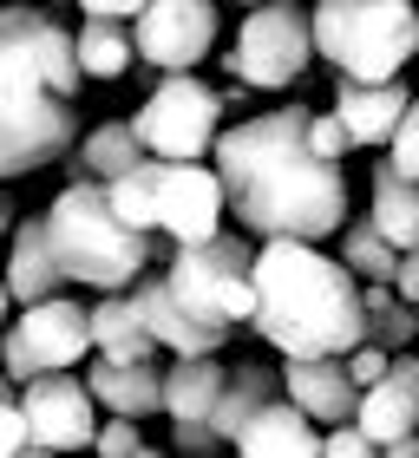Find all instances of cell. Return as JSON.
Here are the masks:
<instances>
[{
	"label": "cell",
	"instance_id": "cell-23",
	"mask_svg": "<svg viewBox=\"0 0 419 458\" xmlns=\"http://www.w3.org/2000/svg\"><path fill=\"white\" fill-rule=\"evenodd\" d=\"M367 216L381 223V236H387L393 249H419V183L400 177L387 157L373 164V210H367Z\"/></svg>",
	"mask_w": 419,
	"mask_h": 458
},
{
	"label": "cell",
	"instance_id": "cell-14",
	"mask_svg": "<svg viewBox=\"0 0 419 458\" xmlns=\"http://www.w3.org/2000/svg\"><path fill=\"white\" fill-rule=\"evenodd\" d=\"M282 393L314 426L354 420V406H361V380L347 373L341 353H295V360H282Z\"/></svg>",
	"mask_w": 419,
	"mask_h": 458
},
{
	"label": "cell",
	"instance_id": "cell-29",
	"mask_svg": "<svg viewBox=\"0 0 419 458\" xmlns=\"http://www.w3.org/2000/svg\"><path fill=\"white\" fill-rule=\"evenodd\" d=\"M381 157H387L400 177H413V183H419V92L406 98V112H400V124H393V138L381 144Z\"/></svg>",
	"mask_w": 419,
	"mask_h": 458
},
{
	"label": "cell",
	"instance_id": "cell-13",
	"mask_svg": "<svg viewBox=\"0 0 419 458\" xmlns=\"http://www.w3.org/2000/svg\"><path fill=\"white\" fill-rule=\"evenodd\" d=\"M354 420H361V432L373 445H393V439H406V432H419V347H400L381 380L361 386Z\"/></svg>",
	"mask_w": 419,
	"mask_h": 458
},
{
	"label": "cell",
	"instance_id": "cell-19",
	"mask_svg": "<svg viewBox=\"0 0 419 458\" xmlns=\"http://www.w3.org/2000/svg\"><path fill=\"white\" fill-rule=\"evenodd\" d=\"M7 295H13V308H27V301H39V295H59L66 288V268H59V256H53V236H47V216H20L13 223V249H7Z\"/></svg>",
	"mask_w": 419,
	"mask_h": 458
},
{
	"label": "cell",
	"instance_id": "cell-17",
	"mask_svg": "<svg viewBox=\"0 0 419 458\" xmlns=\"http://www.w3.org/2000/svg\"><path fill=\"white\" fill-rule=\"evenodd\" d=\"M406 98L413 92L400 86V79H347L341 72V86H334V112H341L354 151H381V144L393 138V124H400V112H406Z\"/></svg>",
	"mask_w": 419,
	"mask_h": 458
},
{
	"label": "cell",
	"instance_id": "cell-31",
	"mask_svg": "<svg viewBox=\"0 0 419 458\" xmlns=\"http://www.w3.org/2000/svg\"><path fill=\"white\" fill-rule=\"evenodd\" d=\"M308 144H314L321 157H334V164H341V157L354 151V138H347L341 112H308Z\"/></svg>",
	"mask_w": 419,
	"mask_h": 458
},
{
	"label": "cell",
	"instance_id": "cell-26",
	"mask_svg": "<svg viewBox=\"0 0 419 458\" xmlns=\"http://www.w3.org/2000/svg\"><path fill=\"white\" fill-rule=\"evenodd\" d=\"M361 308H367V341H381L387 353L419 341V308L393 295V282H361Z\"/></svg>",
	"mask_w": 419,
	"mask_h": 458
},
{
	"label": "cell",
	"instance_id": "cell-18",
	"mask_svg": "<svg viewBox=\"0 0 419 458\" xmlns=\"http://www.w3.org/2000/svg\"><path fill=\"white\" fill-rule=\"evenodd\" d=\"M86 386H92L98 412H124V420L164 412V367L158 360H105V353H92Z\"/></svg>",
	"mask_w": 419,
	"mask_h": 458
},
{
	"label": "cell",
	"instance_id": "cell-4",
	"mask_svg": "<svg viewBox=\"0 0 419 458\" xmlns=\"http://www.w3.org/2000/svg\"><path fill=\"white\" fill-rule=\"evenodd\" d=\"M47 236H53V256L66 268V282H86L92 295L132 288L144 268L164 256V242H171L164 229H132L124 223L98 177H79V183H66V191L53 197Z\"/></svg>",
	"mask_w": 419,
	"mask_h": 458
},
{
	"label": "cell",
	"instance_id": "cell-5",
	"mask_svg": "<svg viewBox=\"0 0 419 458\" xmlns=\"http://www.w3.org/2000/svg\"><path fill=\"white\" fill-rule=\"evenodd\" d=\"M308 33H314V59H328L347 79H400L419 59L413 0H314Z\"/></svg>",
	"mask_w": 419,
	"mask_h": 458
},
{
	"label": "cell",
	"instance_id": "cell-36",
	"mask_svg": "<svg viewBox=\"0 0 419 458\" xmlns=\"http://www.w3.org/2000/svg\"><path fill=\"white\" fill-rule=\"evenodd\" d=\"M393 295H406L419 308V249H400V268H393Z\"/></svg>",
	"mask_w": 419,
	"mask_h": 458
},
{
	"label": "cell",
	"instance_id": "cell-28",
	"mask_svg": "<svg viewBox=\"0 0 419 458\" xmlns=\"http://www.w3.org/2000/svg\"><path fill=\"white\" fill-rule=\"evenodd\" d=\"M341 262H347L361 282H393L400 249L381 236V223H373V216H361V223H341Z\"/></svg>",
	"mask_w": 419,
	"mask_h": 458
},
{
	"label": "cell",
	"instance_id": "cell-25",
	"mask_svg": "<svg viewBox=\"0 0 419 458\" xmlns=\"http://www.w3.org/2000/svg\"><path fill=\"white\" fill-rule=\"evenodd\" d=\"M138 157H144V144H138V124H132V118H105V124H92V131L79 138V151H73V171L105 183V177L132 171Z\"/></svg>",
	"mask_w": 419,
	"mask_h": 458
},
{
	"label": "cell",
	"instance_id": "cell-15",
	"mask_svg": "<svg viewBox=\"0 0 419 458\" xmlns=\"http://www.w3.org/2000/svg\"><path fill=\"white\" fill-rule=\"evenodd\" d=\"M132 295H138V315H144V327H151V341H158V347H171V353H223L229 327L197 321L191 308L171 295V276H138V282H132Z\"/></svg>",
	"mask_w": 419,
	"mask_h": 458
},
{
	"label": "cell",
	"instance_id": "cell-7",
	"mask_svg": "<svg viewBox=\"0 0 419 458\" xmlns=\"http://www.w3.org/2000/svg\"><path fill=\"white\" fill-rule=\"evenodd\" d=\"M314 66V33L295 0H256L236 33V47L223 53V72H236L249 92H282Z\"/></svg>",
	"mask_w": 419,
	"mask_h": 458
},
{
	"label": "cell",
	"instance_id": "cell-3",
	"mask_svg": "<svg viewBox=\"0 0 419 458\" xmlns=\"http://www.w3.org/2000/svg\"><path fill=\"white\" fill-rule=\"evenodd\" d=\"M256 308L249 327L282 353H347L354 341H367V308H361V276L328 256L321 242L302 236H269L256 242Z\"/></svg>",
	"mask_w": 419,
	"mask_h": 458
},
{
	"label": "cell",
	"instance_id": "cell-33",
	"mask_svg": "<svg viewBox=\"0 0 419 458\" xmlns=\"http://www.w3.org/2000/svg\"><path fill=\"white\" fill-rule=\"evenodd\" d=\"M381 445L361 432V420H334L328 426V439H321V458H373Z\"/></svg>",
	"mask_w": 419,
	"mask_h": 458
},
{
	"label": "cell",
	"instance_id": "cell-37",
	"mask_svg": "<svg viewBox=\"0 0 419 458\" xmlns=\"http://www.w3.org/2000/svg\"><path fill=\"white\" fill-rule=\"evenodd\" d=\"M144 0H79V13H105V20H132Z\"/></svg>",
	"mask_w": 419,
	"mask_h": 458
},
{
	"label": "cell",
	"instance_id": "cell-42",
	"mask_svg": "<svg viewBox=\"0 0 419 458\" xmlns=\"http://www.w3.org/2000/svg\"><path fill=\"white\" fill-rule=\"evenodd\" d=\"M217 7H223V0H217ZM229 7H256V0H229Z\"/></svg>",
	"mask_w": 419,
	"mask_h": 458
},
{
	"label": "cell",
	"instance_id": "cell-32",
	"mask_svg": "<svg viewBox=\"0 0 419 458\" xmlns=\"http://www.w3.org/2000/svg\"><path fill=\"white\" fill-rule=\"evenodd\" d=\"M171 445L184 452V458H210V452H223L229 439L210 420H171Z\"/></svg>",
	"mask_w": 419,
	"mask_h": 458
},
{
	"label": "cell",
	"instance_id": "cell-34",
	"mask_svg": "<svg viewBox=\"0 0 419 458\" xmlns=\"http://www.w3.org/2000/svg\"><path fill=\"white\" fill-rule=\"evenodd\" d=\"M341 360H347V373H354V380H361V386H373V380H381V373H387V360H393V353H387L381 341H354V347L341 353Z\"/></svg>",
	"mask_w": 419,
	"mask_h": 458
},
{
	"label": "cell",
	"instance_id": "cell-11",
	"mask_svg": "<svg viewBox=\"0 0 419 458\" xmlns=\"http://www.w3.org/2000/svg\"><path fill=\"white\" fill-rule=\"evenodd\" d=\"M132 47L151 72H191L217 47V0H144L132 13Z\"/></svg>",
	"mask_w": 419,
	"mask_h": 458
},
{
	"label": "cell",
	"instance_id": "cell-12",
	"mask_svg": "<svg viewBox=\"0 0 419 458\" xmlns=\"http://www.w3.org/2000/svg\"><path fill=\"white\" fill-rule=\"evenodd\" d=\"M158 229L171 242H197L223 229V177L203 157H164L158 177Z\"/></svg>",
	"mask_w": 419,
	"mask_h": 458
},
{
	"label": "cell",
	"instance_id": "cell-40",
	"mask_svg": "<svg viewBox=\"0 0 419 458\" xmlns=\"http://www.w3.org/2000/svg\"><path fill=\"white\" fill-rule=\"evenodd\" d=\"M7 229H13V197L0 191V236H7Z\"/></svg>",
	"mask_w": 419,
	"mask_h": 458
},
{
	"label": "cell",
	"instance_id": "cell-38",
	"mask_svg": "<svg viewBox=\"0 0 419 458\" xmlns=\"http://www.w3.org/2000/svg\"><path fill=\"white\" fill-rule=\"evenodd\" d=\"M387 458H419V432H406V439H393V445H381Z\"/></svg>",
	"mask_w": 419,
	"mask_h": 458
},
{
	"label": "cell",
	"instance_id": "cell-20",
	"mask_svg": "<svg viewBox=\"0 0 419 458\" xmlns=\"http://www.w3.org/2000/svg\"><path fill=\"white\" fill-rule=\"evenodd\" d=\"M86 321H92V353H105V360H158V341L138 315L132 288H105L86 308Z\"/></svg>",
	"mask_w": 419,
	"mask_h": 458
},
{
	"label": "cell",
	"instance_id": "cell-2",
	"mask_svg": "<svg viewBox=\"0 0 419 458\" xmlns=\"http://www.w3.org/2000/svg\"><path fill=\"white\" fill-rule=\"evenodd\" d=\"M79 53L47 7H0V183L66 157L79 131Z\"/></svg>",
	"mask_w": 419,
	"mask_h": 458
},
{
	"label": "cell",
	"instance_id": "cell-21",
	"mask_svg": "<svg viewBox=\"0 0 419 458\" xmlns=\"http://www.w3.org/2000/svg\"><path fill=\"white\" fill-rule=\"evenodd\" d=\"M217 393H223L217 353H171V367H164V412L171 420H210Z\"/></svg>",
	"mask_w": 419,
	"mask_h": 458
},
{
	"label": "cell",
	"instance_id": "cell-41",
	"mask_svg": "<svg viewBox=\"0 0 419 458\" xmlns=\"http://www.w3.org/2000/svg\"><path fill=\"white\" fill-rule=\"evenodd\" d=\"M7 308H13V295H7V276H0V335H7Z\"/></svg>",
	"mask_w": 419,
	"mask_h": 458
},
{
	"label": "cell",
	"instance_id": "cell-6",
	"mask_svg": "<svg viewBox=\"0 0 419 458\" xmlns=\"http://www.w3.org/2000/svg\"><path fill=\"white\" fill-rule=\"evenodd\" d=\"M256 242L249 236H197V242H171V295L191 308L210 327H249V308H256Z\"/></svg>",
	"mask_w": 419,
	"mask_h": 458
},
{
	"label": "cell",
	"instance_id": "cell-35",
	"mask_svg": "<svg viewBox=\"0 0 419 458\" xmlns=\"http://www.w3.org/2000/svg\"><path fill=\"white\" fill-rule=\"evenodd\" d=\"M33 452V432H27V412H20V400L0 406V458H20Z\"/></svg>",
	"mask_w": 419,
	"mask_h": 458
},
{
	"label": "cell",
	"instance_id": "cell-30",
	"mask_svg": "<svg viewBox=\"0 0 419 458\" xmlns=\"http://www.w3.org/2000/svg\"><path fill=\"white\" fill-rule=\"evenodd\" d=\"M92 452L105 458H151V439L138 432V420H124V412H112L98 432H92Z\"/></svg>",
	"mask_w": 419,
	"mask_h": 458
},
{
	"label": "cell",
	"instance_id": "cell-39",
	"mask_svg": "<svg viewBox=\"0 0 419 458\" xmlns=\"http://www.w3.org/2000/svg\"><path fill=\"white\" fill-rule=\"evenodd\" d=\"M7 400H20V380H13L7 367H0V406H7Z\"/></svg>",
	"mask_w": 419,
	"mask_h": 458
},
{
	"label": "cell",
	"instance_id": "cell-16",
	"mask_svg": "<svg viewBox=\"0 0 419 458\" xmlns=\"http://www.w3.org/2000/svg\"><path fill=\"white\" fill-rule=\"evenodd\" d=\"M229 445H236L243 458H321V426H314L288 393H276L269 406H256L236 426Z\"/></svg>",
	"mask_w": 419,
	"mask_h": 458
},
{
	"label": "cell",
	"instance_id": "cell-24",
	"mask_svg": "<svg viewBox=\"0 0 419 458\" xmlns=\"http://www.w3.org/2000/svg\"><path fill=\"white\" fill-rule=\"evenodd\" d=\"M73 53H79V72L86 79H124L132 72V20H105V13H86V27L73 33Z\"/></svg>",
	"mask_w": 419,
	"mask_h": 458
},
{
	"label": "cell",
	"instance_id": "cell-1",
	"mask_svg": "<svg viewBox=\"0 0 419 458\" xmlns=\"http://www.w3.org/2000/svg\"><path fill=\"white\" fill-rule=\"evenodd\" d=\"M210 164L223 177V210L256 242L302 236L328 242L347 223V177L341 164L308 144V106H276L243 124H223L210 144Z\"/></svg>",
	"mask_w": 419,
	"mask_h": 458
},
{
	"label": "cell",
	"instance_id": "cell-8",
	"mask_svg": "<svg viewBox=\"0 0 419 458\" xmlns=\"http://www.w3.org/2000/svg\"><path fill=\"white\" fill-rule=\"evenodd\" d=\"M132 124L151 157H210V144L223 131V92L203 86L197 72H164Z\"/></svg>",
	"mask_w": 419,
	"mask_h": 458
},
{
	"label": "cell",
	"instance_id": "cell-10",
	"mask_svg": "<svg viewBox=\"0 0 419 458\" xmlns=\"http://www.w3.org/2000/svg\"><path fill=\"white\" fill-rule=\"evenodd\" d=\"M20 412H27L33 452H86L98 432V400L73 367H47L20 380Z\"/></svg>",
	"mask_w": 419,
	"mask_h": 458
},
{
	"label": "cell",
	"instance_id": "cell-27",
	"mask_svg": "<svg viewBox=\"0 0 419 458\" xmlns=\"http://www.w3.org/2000/svg\"><path fill=\"white\" fill-rule=\"evenodd\" d=\"M158 177H164V157H151V151H144L132 171L105 177V197H112V210L132 229H158Z\"/></svg>",
	"mask_w": 419,
	"mask_h": 458
},
{
	"label": "cell",
	"instance_id": "cell-22",
	"mask_svg": "<svg viewBox=\"0 0 419 458\" xmlns=\"http://www.w3.org/2000/svg\"><path fill=\"white\" fill-rule=\"evenodd\" d=\"M276 393H282V373H276V367H262V360H243V367H229V373H223V393H217V406H210V426H217L223 439H236V426H243L256 406H269Z\"/></svg>",
	"mask_w": 419,
	"mask_h": 458
},
{
	"label": "cell",
	"instance_id": "cell-9",
	"mask_svg": "<svg viewBox=\"0 0 419 458\" xmlns=\"http://www.w3.org/2000/svg\"><path fill=\"white\" fill-rule=\"evenodd\" d=\"M86 353H92V321H86V301H73L66 288L27 301L20 321L0 335V367L13 380H33L47 367H79Z\"/></svg>",
	"mask_w": 419,
	"mask_h": 458
}]
</instances>
